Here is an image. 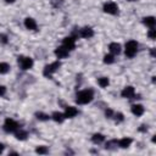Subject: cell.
Segmentation results:
<instances>
[{"instance_id": "6da1fadb", "label": "cell", "mask_w": 156, "mask_h": 156, "mask_svg": "<svg viewBox=\"0 0 156 156\" xmlns=\"http://www.w3.org/2000/svg\"><path fill=\"white\" fill-rule=\"evenodd\" d=\"M93 98H94V91L91 89H85V90L77 93L76 102L79 105H85V104H89L93 100Z\"/></svg>"}, {"instance_id": "7a4b0ae2", "label": "cell", "mask_w": 156, "mask_h": 156, "mask_svg": "<svg viewBox=\"0 0 156 156\" xmlns=\"http://www.w3.org/2000/svg\"><path fill=\"white\" fill-rule=\"evenodd\" d=\"M124 52H126V56L132 58L136 55L138 52V43L135 40H129L126 43V49H124Z\"/></svg>"}, {"instance_id": "3957f363", "label": "cell", "mask_w": 156, "mask_h": 156, "mask_svg": "<svg viewBox=\"0 0 156 156\" xmlns=\"http://www.w3.org/2000/svg\"><path fill=\"white\" fill-rule=\"evenodd\" d=\"M94 35V30L90 27H83V28H78V30H73V38L80 37V38H85L89 39Z\"/></svg>"}, {"instance_id": "277c9868", "label": "cell", "mask_w": 156, "mask_h": 156, "mask_svg": "<svg viewBox=\"0 0 156 156\" xmlns=\"http://www.w3.org/2000/svg\"><path fill=\"white\" fill-rule=\"evenodd\" d=\"M60 66H61L60 61H55V62H52V63H50V65H46V66L44 67L43 74H44L45 77H48V78H51V76L58 69Z\"/></svg>"}, {"instance_id": "5b68a950", "label": "cell", "mask_w": 156, "mask_h": 156, "mask_svg": "<svg viewBox=\"0 0 156 156\" xmlns=\"http://www.w3.org/2000/svg\"><path fill=\"white\" fill-rule=\"evenodd\" d=\"M18 65L23 71H27V69L33 67V60L28 56L21 55V56H18Z\"/></svg>"}, {"instance_id": "8992f818", "label": "cell", "mask_w": 156, "mask_h": 156, "mask_svg": "<svg viewBox=\"0 0 156 156\" xmlns=\"http://www.w3.org/2000/svg\"><path fill=\"white\" fill-rule=\"evenodd\" d=\"M18 129V123L12 118H6L4 123V130L7 133H13Z\"/></svg>"}, {"instance_id": "52a82bcc", "label": "cell", "mask_w": 156, "mask_h": 156, "mask_svg": "<svg viewBox=\"0 0 156 156\" xmlns=\"http://www.w3.org/2000/svg\"><path fill=\"white\" fill-rule=\"evenodd\" d=\"M104 11L106 13H110V15H117L118 13V6L116 2L108 1V2L104 4Z\"/></svg>"}, {"instance_id": "ba28073f", "label": "cell", "mask_w": 156, "mask_h": 156, "mask_svg": "<svg viewBox=\"0 0 156 156\" xmlns=\"http://www.w3.org/2000/svg\"><path fill=\"white\" fill-rule=\"evenodd\" d=\"M62 45L67 49V50H73L74 48H76V38H73L72 35L71 37H66V38H63V40H62Z\"/></svg>"}, {"instance_id": "9c48e42d", "label": "cell", "mask_w": 156, "mask_h": 156, "mask_svg": "<svg viewBox=\"0 0 156 156\" xmlns=\"http://www.w3.org/2000/svg\"><path fill=\"white\" fill-rule=\"evenodd\" d=\"M121 95H122V98H126V99H134V96H135V90H134L133 87L128 85V87H126V88L122 90Z\"/></svg>"}, {"instance_id": "30bf717a", "label": "cell", "mask_w": 156, "mask_h": 156, "mask_svg": "<svg viewBox=\"0 0 156 156\" xmlns=\"http://www.w3.org/2000/svg\"><path fill=\"white\" fill-rule=\"evenodd\" d=\"M68 54H69V50H67L63 45L56 48V50H55V55H56L57 58H65V57L68 56Z\"/></svg>"}, {"instance_id": "8fae6325", "label": "cell", "mask_w": 156, "mask_h": 156, "mask_svg": "<svg viewBox=\"0 0 156 156\" xmlns=\"http://www.w3.org/2000/svg\"><path fill=\"white\" fill-rule=\"evenodd\" d=\"M24 26H26V28L29 29V30H35V29H37V22H35V20H33L32 17H27V18L24 20Z\"/></svg>"}, {"instance_id": "7c38bea8", "label": "cell", "mask_w": 156, "mask_h": 156, "mask_svg": "<svg viewBox=\"0 0 156 156\" xmlns=\"http://www.w3.org/2000/svg\"><path fill=\"white\" fill-rule=\"evenodd\" d=\"M77 113H78V110H77L74 106H67L63 115H65L66 118H72V117H74Z\"/></svg>"}, {"instance_id": "4fadbf2b", "label": "cell", "mask_w": 156, "mask_h": 156, "mask_svg": "<svg viewBox=\"0 0 156 156\" xmlns=\"http://www.w3.org/2000/svg\"><path fill=\"white\" fill-rule=\"evenodd\" d=\"M144 106L143 105H139V104H135V105H133L132 106V113L134 115V116H136V117H139V116H141L143 113H144Z\"/></svg>"}, {"instance_id": "5bb4252c", "label": "cell", "mask_w": 156, "mask_h": 156, "mask_svg": "<svg viewBox=\"0 0 156 156\" xmlns=\"http://www.w3.org/2000/svg\"><path fill=\"white\" fill-rule=\"evenodd\" d=\"M108 49H110V52L112 55H118L121 52V45L118 43H111L108 45Z\"/></svg>"}, {"instance_id": "9a60e30c", "label": "cell", "mask_w": 156, "mask_h": 156, "mask_svg": "<svg viewBox=\"0 0 156 156\" xmlns=\"http://www.w3.org/2000/svg\"><path fill=\"white\" fill-rule=\"evenodd\" d=\"M143 23L150 28H154L155 27V23H156V20L154 16H149V17H144L143 18Z\"/></svg>"}, {"instance_id": "2e32d148", "label": "cell", "mask_w": 156, "mask_h": 156, "mask_svg": "<svg viewBox=\"0 0 156 156\" xmlns=\"http://www.w3.org/2000/svg\"><path fill=\"white\" fill-rule=\"evenodd\" d=\"M130 144H132V139H130V138H122V139H119V140L117 141V145H118L119 147H122V149L128 147Z\"/></svg>"}, {"instance_id": "e0dca14e", "label": "cell", "mask_w": 156, "mask_h": 156, "mask_svg": "<svg viewBox=\"0 0 156 156\" xmlns=\"http://www.w3.org/2000/svg\"><path fill=\"white\" fill-rule=\"evenodd\" d=\"M51 118H52L55 122H57V123H62L66 117H65V115L61 113V112H54L52 116H51Z\"/></svg>"}, {"instance_id": "ac0fdd59", "label": "cell", "mask_w": 156, "mask_h": 156, "mask_svg": "<svg viewBox=\"0 0 156 156\" xmlns=\"http://www.w3.org/2000/svg\"><path fill=\"white\" fill-rule=\"evenodd\" d=\"M105 140V135L100 134V133H95L93 136H91V141L94 144H101L102 141Z\"/></svg>"}, {"instance_id": "d6986e66", "label": "cell", "mask_w": 156, "mask_h": 156, "mask_svg": "<svg viewBox=\"0 0 156 156\" xmlns=\"http://www.w3.org/2000/svg\"><path fill=\"white\" fill-rule=\"evenodd\" d=\"M27 136H28V134H27L26 130H22V129L16 130V138H17L18 140H26Z\"/></svg>"}, {"instance_id": "ffe728a7", "label": "cell", "mask_w": 156, "mask_h": 156, "mask_svg": "<svg viewBox=\"0 0 156 156\" xmlns=\"http://www.w3.org/2000/svg\"><path fill=\"white\" fill-rule=\"evenodd\" d=\"M108 83H110V80H108V78H106V77H101V78L98 79V84H99L101 88H106V87L108 85Z\"/></svg>"}, {"instance_id": "44dd1931", "label": "cell", "mask_w": 156, "mask_h": 156, "mask_svg": "<svg viewBox=\"0 0 156 156\" xmlns=\"http://www.w3.org/2000/svg\"><path fill=\"white\" fill-rule=\"evenodd\" d=\"M10 71V66L6 62H0V74H5Z\"/></svg>"}, {"instance_id": "7402d4cb", "label": "cell", "mask_w": 156, "mask_h": 156, "mask_svg": "<svg viewBox=\"0 0 156 156\" xmlns=\"http://www.w3.org/2000/svg\"><path fill=\"white\" fill-rule=\"evenodd\" d=\"M35 117H37L39 121H48V119L50 118V116L46 115V113H44V112H37V113H35Z\"/></svg>"}, {"instance_id": "603a6c76", "label": "cell", "mask_w": 156, "mask_h": 156, "mask_svg": "<svg viewBox=\"0 0 156 156\" xmlns=\"http://www.w3.org/2000/svg\"><path fill=\"white\" fill-rule=\"evenodd\" d=\"M104 62H105V63H107V65L113 63V62H115V57H113V55H112V54L105 55V57H104Z\"/></svg>"}, {"instance_id": "cb8c5ba5", "label": "cell", "mask_w": 156, "mask_h": 156, "mask_svg": "<svg viewBox=\"0 0 156 156\" xmlns=\"http://www.w3.org/2000/svg\"><path fill=\"white\" fill-rule=\"evenodd\" d=\"M117 146V140H110V141H107L106 143V149H108V150H113L115 147Z\"/></svg>"}, {"instance_id": "d4e9b609", "label": "cell", "mask_w": 156, "mask_h": 156, "mask_svg": "<svg viewBox=\"0 0 156 156\" xmlns=\"http://www.w3.org/2000/svg\"><path fill=\"white\" fill-rule=\"evenodd\" d=\"M35 152H37V154H39V155H44V154H48V152H49V150H48V147H46V146H39V147H37V149H35Z\"/></svg>"}, {"instance_id": "484cf974", "label": "cell", "mask_w": 156, "mask_h": 156, "mask_svg": "<svg viewBox=\"0 0 156 156\" xmlns=\"http://www.w3.org/2000/svg\"><path fill=\"white\" fill-rule=\"evenodd\" d=\"M51 5L54 7H56V9H58V7H61L63 5V0H51Z\"/></svg>"}, {"instance_id": "4316f807", "label": "cell", "mask_w": 156, "mask_h": 156, "mask_svg": "<svg viewBox=\"0 0 156 156\" xmlns=\"http://www.w3.org/2000/svg\"><path fill=\"white\" fill-rule=\"evenodd\" d=\"M147 35H149V38H150L151 40H155V38H156V29L150 28V30L147 32Z\"/></svg>"}, {"instance_id": "83f0119b", "label": "cell", "mask_w": 156, "mask_h": 156, "mask_svg": "<svg viewBox=\"0 0 156 156\" xmlns=\"http://www.w3.org/2000/svg\"><path fill=\"white\" fill-rule=\"evenodd\" d=\"M113 117H115V119L117 121V122H122L123 121V115L121 113V112H118V113H113ZM112 117V118H113Z\"/></svg>"}, {"instance_id": "f1b7e54d", "label": "cell", "mask_w": 156, "mask_h": 156, "mask_svg": "<svg viewBox=\"0 0 156 156\" xmlns=\"http://www.w3.org/2000/svg\"><path fill=\"white\" fill-rule=\"evenodd\" d=\"M9 40H7V35L5 34H0V44H6Z\"/></svg>"}, {"instance_id": "f546056e", "label": "cell", "mask_w": 156, "mask_h": 156, "mask_svg": "<svg viewBox=\"0 0 156 156\" xmlns=\"http://www.w3.org/2000/svg\"><path fill=\"white\" fill-rule=\"evenodd\" d=\"M105 113H106V117H107V118H112V117H113V113H115V112H113V111H112L111 108H107Z\"/></svg>"}, {"instance_id": "4dcf8cb0", "label": "cell", "mask_w": 156, "mask_h": 156, "mask_svg": "<svg viewBox=\"0 0 156 156\" xmlns=\"http://www.w3.org/2000/svg\"><path fill=\"white\" fill-rule=\"evenodd\" d=\"M146 130H147V126H145V124L140 126V128H139V132H146Z\"/></svg>"}, {"instance_id": "1f68e13d", "label": "cell", "mask_w": 156, "mask_h": 156, "mask_svg": "<svg viewBox=\"0 0 156 156\" xmlns=\"http://www.w3.org/2000/svg\"><path fill=\"white\" fill-rule=\"evenodd\" d=\"M5 91H6V89H5V87H2V85H0V96H1V95H4V94H5Z\"/></svg>"}, {"instance_id": "d6a6232c", "label": "cell", "mask_w": 156, "mask_h": 156, "mask_svg": "<svg viewBox=\"0 0 156 156\" xmlns=\"http://www.w3.org/2000/svg\"><path fill=\"white\" fill-rule=\"evenodd\" d=\"M4 149H5V146H4V144H1V143H0V154H1L2 151H4Z\"/></svg>"}, {"instance_id": "836d02e7", "label": "cell", "mask_w": 156, "mask_h": 156, "mask_svg": "<svg viewBox=\"0 0 156 156\" xmlns=\"http://www.w3.org/2000/svg\"><path fill=\"white\" fill-rule=\"evenodd\" d=\"M151 56H152V57L155 56V49H154V48L151 49Z\"/></svg>"}, {"instance_id": "e575fe53", "label": "cell", "mask_w": 156, "mask_h": 156, "mask_svg": "<svg viewBox=\"0 0 156 156\" xmlns=\"http://www.w3.org/2000/svg\"><path fill=\"white\" fill-rule=\"evenodd\" d=\"M5 1H6V2H10V4H12L15 0H5Z\"/></svg>"}, {"instance_id": "d590c367", "label": "cell", "mask_w": 156, "mask_h": 156, "mask_svg": "<svg viewBox=\"0 0 156 156\" xmlns=\"http://www.w3.org/2000/svg\"><path fill=\"white\" fill-rule=\"evenodd\" d=\"M128 1H136V0H128Z\"/></svg>"}]
</instances>
